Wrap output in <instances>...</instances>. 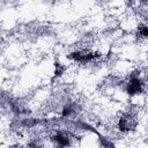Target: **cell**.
Listing matches in <instances>:
<instances>
[{
    "label": "cell",
    "mask_w": 148,
    "mask_h": 148,
    "mask_svg": "<svg viewBox=\"0 0 148 148\" xmlns=\"http://www.w3.org/2000/svg\"><path fill=\"white\" fill-rule=\"evenodd\" d=\"M96 53L94 52H88V51H83V52H74L69 56V58L74 59V60H77V61H81V62H87V61H90L92 60L94 58H96Z\"/></svg>",
    "instance_id": "obj_1"
},
{
    "label": "cell",
    "mask_w": 148,
    "mask_h": 148,
    "mask_svg": "<svg viewBox=\"0 0 148 148\" xmlns=\"http://www.w3.org/2000/svg\"><path fill=\"white\" fill-rule=\"evenodd\" d=\"M128 92L130 94H135V92H139L141 90V82L136 79H133L130 83H128V88H127Z\"/></svg>",
    "instance_id": "obj_2"
},
{
    "label": "cell",
    "mask_w": 148,
    "mask_h": 148,
    "mask_svg": "<svg viewBox=\"0 0 148 148\" xmlns=\"http://www.w3.org/2000/svg\"><path fill=\"white\" fill-rule=\"evenodd\" d=\"M54 140L59 143V145H61V146H65V145H68V140L65 138V136H61V135H57V136H54Z\"/></svg>",
    "instance_id": "obj_3"
},
{
    "label": "cell",
    "mask_w": 148,
    "mask_h": 148,
    "mask_svg": "<svg viewBox=\"0 0 148 148\" xmlns=\"http://www.w3.org/2000/svg\"><path fill=\"white\" fill-rule=\"evenodd\" d=\"M139 32H140L143 37H146V36H147V28H146V27H141V28L139 29Z\"/></svg>",
    "instance_id": "obj_4"
},
{
    "label": "cell",
    "mask_w": 148,
    "mask_h": 148,
    "mask_svg": "<svg viewBox=\"0 0 148 148\" xmlns=\"http://www.w3.org/2000/svg\"><path fill=\"white\" fill-rule=\"evenodd\" d=\"M56 68H57V69H56V74H57V75H60V74L62 73V71H64V68H61L59 65H56Z\"/></svg>",
    "instance_id": "obj_5"
}]
</instances>
